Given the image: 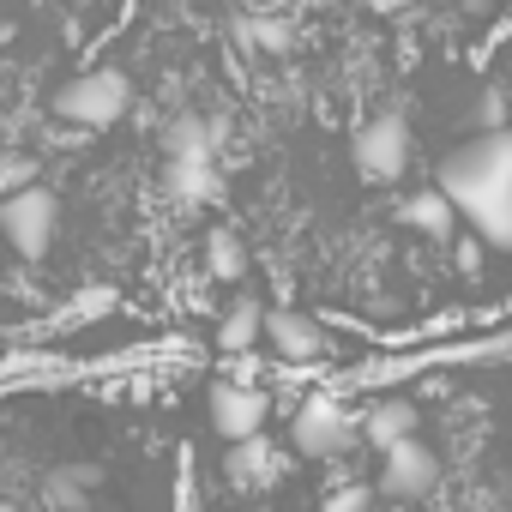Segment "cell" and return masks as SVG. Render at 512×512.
Instances as JSON below:
<instances>
[{"instance_id": "obj_13", "label": "cell", "mask_w": 512, "mask_h": 512, "mask_svg": "<svg viewBox=\"0 0 512 512\" xmlns=\"http://www.w3.org/2000/svg\"><path fill=\"white\" fill-rule=\"evenodd\" d=\"M97 488H103V470H97V464H55V470L43 476V500H49L55 512H85V506L97 500Z\"/></svg>"}, {"instance_id": "obj_1", "label": "cell", "mask_w": 512, "mask_h": 512, "mask_svg": "<svg viewBox=\"0 0 512 512\" xmlns=\"http://www.w3.org/2000/svg\"><path fill=\"white\" fill-rule=\"evenodd\" d=\"M434 187L452 199V211L476 229L482 247L512 253V127L470 133L440 163V181Z\"/></svg>"}, {"instance_id": "obj_5", "label": "cell", "mask_w": 512, "mask_h": 512, "mask_svg": "<svg viewBox=\"0 0 512 512\" xmlns=\"http://www.w3.org/2000/svg\"><path fill=\"white\" fill-rule=\"evenodd\" d=\"M350 157H356V169H362L368 181L392 187V181L410 169V121H404L398 109L368 115V121L356 127V139H350Z\"/></svg>"}, {"instance_id": "obj_22", "label": "cell", "mask_w": 512, "mask_h": 512, "mask_svg": "<svg viewBox=\"0 0 512 512\" xmlns=\"http://www.w3.org/2000/svg\"><path fill=\"white\" fill-rule=\"evenodd\" d=\"M428 7H458V0H428Z\"/></svg>"}, {"instance_id": "obj_8", "label": "cell", "mask_w": 512, "mask_h": 512, "mask_svg": "<svg viewBox=\"0 0 512 512\" xmlns=\"http://www.w3.org/2000/svg\"><path fill=\"white\" fill-rule=\"evenodd\" d=\"M434 482H440V452L428 440L410 434V440L380 452V488L392 500H422V494H434Z\"/></svg>"}, {"instance_id": "obj_16", "label": "cell", "mask_w": 512, "mask_h": 512, "mask_svg": "<svg viewBox=\"0 0 512 512\" xmlns=\"http://www.w3.org/2000/svg\"><path fill=\"white\" fill-rule=\"evenodd\" d=\"M235 43H241L247 55H290V49H296V19H278V13L235 19Z\"/></svg>"}, {"instance_id": "obj_17", "label": "cell", "mask_w": 512, "mask_h": 512, "mask_svg": "<svg viewBox=\"0 0 512 512\" xmlns=\"http://www.w3.org/2000/svg\"><path fill=\"white\" fill-rule=\"evenodd\" d=\"M205 278L211 284H241L247 278V247H241V235H229V229H211L205 235Z\"/></svg>"}, {"instance_id": "obj_12", "label": "cell", "mask_w": 512, "mask_h": 512, "mask_svg": "<svg viewBox=\"0 0 512 512\" xmlns=\"http://www.w3.org/2000/svg\"><path fill=\"white\" fill-rule=\"evenodd\" d=\"M356 428H362V446L386 452V446H398V440H410L422 428V410L410 398H380L368 416H356Z\"/></svg>"}, {"instance_id": "obj_15", "label": "cell", "mask_w": 512, "mask_h": 512, "mask_svg": "<svg viewBox=\"0 0 512 512\" xmlns=\"http://www.w3.org/2000/svg\"><path fill=\"white\" fill-rule=\"evenodd\" d=\"M260 326H266V308L253 302V296H235L217 320V350L229 356H247V350H260Z\"/></svg>"}, {"instance_id": "obj_21", "label": "cell", "mask_w": 512, "mask_h": 512, "mask_svg": "<svg viewBox=\"0 0 512 512\" xmlns=\"http://www.w3.org/2000/svg\"><path fill=\"white\" fill-rule=\"evenodd\" d=\"M452 260H458V272H464V278H476V272H482V241H476V235L452 241Z\"/></svg>"}, {"instance_id": "obj_7", "label": "cell", "mask_w": 512, "mask_h": 512, "mask_svg": "<svg viewBox=\"0 0 512 512\" xmlns=\"http://www.w3.org/2000/svg\"><path fill=\"white\" fill-rule=\"evenodd\" d=\"M260 344H266L278 362H290V368H314V362L332 356V338H326L308 314H296V308H266Z\"/></svg>"}, {"instance_id": "obj_19", "label": "cell", "mask_w": 512, "mask_h": 512, "mask_svg": "<svg viewBox=\"0 0 512 512\" xmlns=\"http://www.w3.org/2000/svg\"><path fill=\"white\" fill-rule=\"evenodd\" d=\"M470 127H476V133H488V127H506V91H500V85H488V91L470 103Z\"/></svg>"}, {"instance_id": "obj_14", "label": "cell", "mask_w": 512, "mask_h": 512, "mask_svg": "<svg viewBox=\"0 0 512 512\" xmlns=\"http://www.w3.org/2000/svg\"><path fill=\"white\" fill-rule=\"evenodd\" d=\"M398 217H404V229H416V235H428V241H452V229H458V211H452V199H446L440 187L410 193V199L398 205Z\"/></svg>"}, {"instance_id": "obj_11", "label": "cell", "mask_w": 512, "mask_h": 512, "mask_svg": "<svg viewBox=\"0 0 512 512\" xmlns=\"http://www.w3.org/2000/svg\"><path fill=\"white\" fill-rule=\"evenodd\" d=\"M163 193L181 205H217L223 199L217 157H163Z\"/></svg>"}, {"instance_id": "obj_18", "label": "cell", "mask_w": 512, "mask_h": 512, "mask_svg": "<svg viewBox=\"0 0 512 512\" xmlns=\"http://www.w3.org/2000/svg\"><path fill=\"white\" fill-rule=\"evenodd\" d=\"M320 512H374V488H368V482H338V488L320 500Z\"/></svg>"}, {"instance_id": "obj_6", "label": "cell", "mask_w": 512, "mask_h": 512, "mask_svg": "<svg viewBox=\"0 0 512 512\" xmlns=\"http://www.w3.org/2000/svg\"><path fill=\"white\" fill-rule=\"evenodd\" d=\"M205 422L217 440H247L272 422V386L260 380H217L205 398Z\"/></svg>"}, {"instance_id": "obj_9", "label": "cell", "mask_w": 512, "mask_h": 512, "mask_svg": "<svg viewBox=\"0 0 512 512\" xmlns=\"http://www.w3.org/2000/svg\"><path fill=\"white\" fill-rule=\"evenodd\" d=\"M284 476V446L260 428L247 440H223V482L229 488H272Z\"/></svg>"}, {"instance_id": "obj_4", "label": "cell", "mask_w": 512, "mask_h": 512, "mask_svg": "<svg viewBox=\"0 0 512 512\" xmlns=\"http://www.w3.org/2000/svg\"><path fill=\"white\" fill-rule=\"evenodd\" d=\"M55 229H61V199L49 187H19V193H0V235L7 247H19L25 260H43L55 247Z\"/></svg>"}, {"instance_id": "obj_3", "label": "cell", "mask_w": 512, "mask_h": 512, "mask_svg": "<svg viewBox=\"0 0 512 512\" xmlns=\"http://www.w3.org/2000/svg\"><path fill=\"white\" fill-rule=\"evenodd\" d=\"M356 440H362V428H356V416L344 410V398H332V392L296 398V410H290V446H296L302 458H338V452H350Z\"/></svg>"}, {"instance_id": "obj_2", "label": "cell", "mask_w": 512, "mask_h": 512, "mask_svg": "<svg viewBox=\"0 0 512 512\" xmlns=\"http://www.w3.org/2000/svg\"><path fill=\"white\" fill-rule=\"evenodd\" d=\"M127 109H133V79H127L121 67H85V73H73V79L49 97V115L67 121V127H79V133H103V127H115Z\"/></svg>"}, {"instance_id": "obj_10", "label": "cell", "mask_w": 512, "mask_h": 512, "mask_svg": "<svg viewBox=\"0 0 512 512\" xmlns=\"http://www.w3.org/2000/svg\"><path fill=\"white\" fill-rule=\"evenodd\" d=\"M223 121L217 115H199V109H175L157 133V151L163 157H217L223 151Z\"/></svg>"}, {"instance_id": "obj_20", "label": "cell", "mask_w": 512, "mask_h": 512, "mask_svg": "<svg viewBox=\"0 0 512 512\" xmlns=\"http://www.w3.org/2000/svg\"><path fill=\"white\" fill-rule=\"evenodd\" d=\"M31 175H37V163H31V157H0V193L31 187Z\"/></svg>"}]
</instances>
